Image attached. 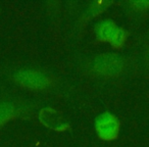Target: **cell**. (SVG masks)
I'll return each instance as SVG.
<instances>
[{
  "instance_id": "6da1fadb",
  "label": "cell",
  "mask_w": 149,
  "mask_h": 147,
  "mask_svg": "<svg viewBox=\"0 0 149 147\" xmlns=\"http://www.w3.org/2000/svg\"><path fill=\"white\" fill-rule=\"evenodd\" d=\"M96 33L100 40L109 42L116 47L122 46L126 39V32L114 25L112 22H103L99 24L96 29Z\"/></svg>"
},
{
  "instance_id": "7a4b0ae2",
  "label": "cell",
  "mask_w": 149,
  "mask_h": 147,
  "mask_svg": "<svg viewBox=\"0 0 149 147\" xmlns=\"http://www.w3.org/2000/svg\"><path fill=\"white\" fill-rule=\"evenodd\" d=\"M123 60L116 54H104L98 56L94 62V68L102 75H116L122 70Z\"/></svg>"
},
{
  "instance_id": "3957f363",
  "label": "cell",
  "mask_w": 149,
  "mask_h": 147,
  "mask_svg": "<svg viewBox=\"0 0 149 147\" xmlns=\"http://www.w3.org/2000/svg\"><path fill=\"white\" fill-rule=\"evenodd\" d=\"M97 134L104 140H112L118 136V122L112 114H103L96 122Z\"/></svg>"
},
{
  "instance_id": "277c9868",
  "label": "cell",
  "mask_w": 149,
  "mask_h": 147,
  "mask_svg": "<svg viewBox=\"0 0 149 147\" xmlns=\"http://www.w3.org/2000/svg\"><path fill=\"white\" fill-rule=\"evenodd\" d=\"M17 81L28 88H44L48 84L46 76L36 70L19 72L17 75Z\"/></svg>"
},
{
  "instance_id": "5b68a950",
  "label": "cell",
  "mask_w": 149,
  "mask_h": 147,
  "mask_svg": "<svg viewBox=\"0 0 149 147\" xmlns=\"http://www.w3.org/2000/svg\"><path fill=\"white\" fill-rule=\"evenodd\" d=\"M41 121L45 125H48V126L53 129H54V124H55L56 130L58 131H62L68 128V125L61 123L60 118H58L57 114L54 110L49 109V108H46L43 111H41Z\"/></svg>"
},
{
  "instance_id": "8992f818",
  "label": "cell",
  "mask_w": 149,
  "mask_h": 147,
  "mask_svg": "<svg viewBox=\"0 0 149 147\" xmlns=\"http://www.w3.org/2000/svg\"><path fill=\"white\" fill-rule=\"evenodd\" d=\"M15 114L13 106L7 103H0V125L6 122Z\"/></svg>"
},
{
  "instance_id": "52a82bcc",
  "label": "cell",
  "mask_w": 149,
  "mask_h": 147,
  "mask_svg": "<svg viewBox=\"0 0 149 147\" xmlns=\"http://www.w3.org/2000/svg\"><path fill=\"white\" fill-rule=\"evenodd\" d=\"M133 4L136 8H147L149 7V1H137Z\"/></svg>"
}]
</instances>
